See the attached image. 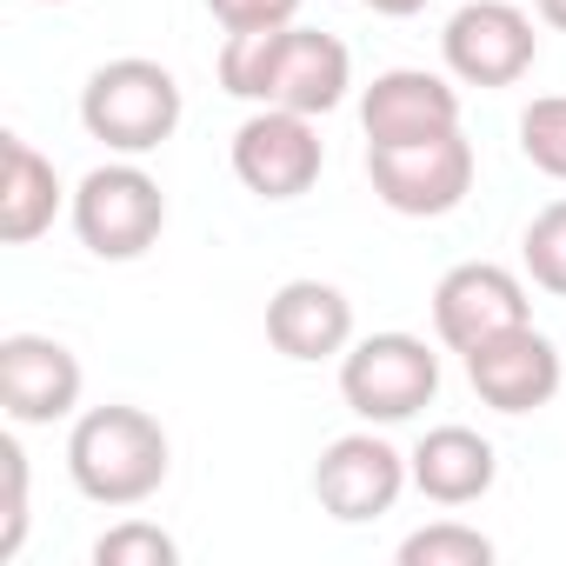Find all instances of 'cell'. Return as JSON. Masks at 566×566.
Instances as JSON below:
<instances>
[{
  "label": "cell",
  "mask_w": 566,
  "mask_h": 566,
  "mask_svg": "<svg viewBox=\"0 0 566 566\" xmlns=\"http://www.w3.org/2000/svg\"><path fill=\"white\" fill-rule=\"evenodd\" d=\"M347 41L321 28H280L273 41V74H266V107H294V114H334L347 94Z\"/></svg>",
  "instance_id": "12"
},
{
  "label": "cell",
  "mask_w": 566,
  "mask_h": 566,
  "mask_svg": "<svg viewBox=\"0 0 566 566\" xmlns=\"http://www.w3.org/2000/svg\"><path fill=\"white\" fill-rule=\"evenodd\" d=\"M520 253H526L533 287H546V294H559V301H566V200H553V207H539V213L526 220Z\"/></svg>",
  "instance_id": "19"
},
{
  "label": "cell",
  "mask_w": 566,
  "mask_h": 566,
  "mask_svg": "<svg viewBox=\"0 0 566 566\" xmlns=\"http://www.w3.org/2000/svg\"><path fill=\"white\" fill-rule=\"evenodd\" d=\"M520 321H526V287L493 260H467L433 287V327L453 354H473L480 340H493Z\"/></svg>",
  "instance_id": "9"
},
{
  "label": "cell",
  "mask_w": 566,
  "mask_h": 566,
  "mask_svg": "<svg viewBox=\"0 0 566 566\" xmlns=\"http://www.w3.org/2000/svg\"><path fill=\"white\" fill-rule=\"evenodd\" d=\"M74 486L101 506H140L167 480V433L140 407H87L67 440Z\"/></svg>",
  "instance_id": "1"
},
{
  "label": "cell",
  "mask_w": 566,
  "mask_h": 566,
  "mask_svg": "<svg viewBox=\"0 0 566 566\" xmlns=\"http://www.w3.org/2000/svg\"><path fill=\"white\" fill-rule=\"evenodd\" d=\"M533 8H539V21H546V28H559V34H566V0H533Z\"/></svg>",
  "instance_id": "25"
},
{
  "label": "cell",
  "mask_w": 566,
  "mask_h": 566,
  "mask_svg": "<svg viewBox=\"0 0 566 566\" xmlns=\"http://www.w3.org/2000/svg\"><path fill=\"white\" fill-rule=\"evenodd\" d=\"M486 559H493V539L473 526H453V520L400 539V566H486Z\"/></svg>",
  "instance_id": "18"
},
{
  "label": "cell",
  "mask_w": 566,
  "mask_h": 566,
  "mask_svg": "<svg viewBox=\"0 0 566 566\" xmlns=\"http://www.w3.org/2000/svg\"><path fill=\"white\" fill-rule=\"evenodd\" d=\"M61 207V174L21 134H0V240H41Z\"/></svg>",
  "instance_id": "15"
},
{
  "label": "cell",
  "mask_w": 566,
  "mask_h": 566,
  "mask_svg": "<svg viewBox=\"0 0 566 566\" xmlns=\"http://www.w3.org/2000/svg\"><path fill=\"white\" fill-rule=\"evenodd\" d=\"M81 400V360L61 340L41 334H8L0 340V413L21 427H48L61 413H74Z\"/></svg>",
  "instance_id": "10"
},
{
  "label": "cell",
  "mask_w": 566,
  "mask_h": 566,
  "mask_svg": "<svg viewBox=\"0 0 566 566\" xmlns=\"http://www.w3.org/2000/svg\"><path fill=\"white\" fill-rule=\"evenodd\" d=\"M367 180L394 213L433 220L453 213L473 187V147L460 127L427 134V140H394V147H367Z\"/></svg>",
  "instance_id": "3"
},
{
  "label": "cell",
  "mask_w": 566,
  "mask_h": 566,
  "mask_svg": "<svg viewBox=\"0 0 566 566\" xmlns=\"http://www.w3.org/2000/svg\"><path fill=\"white\" fill-rule=\"evenodd\" d=\"M167 227V193L140 167H94L74 193V233L101 260H134L160 240Z\"/></svg>",
  "instance_id": "4"
},
{
  "label": "cell",
  "mask_w": 566,
  "mask_h": 566,
  "mask_svg": "<svg viewBox=\"0 0 566 566\" xmlns=\"http://www.w3.org/2000/svg\"><path fill=\"white\" fill-rule=\"evenodd\" d=\"M400 480H407L400 453L387 440H374V433H340L321 453V467H314V493H321V506L334 520H374V513H387L400 500Z\"/></svg>",
  "instance_id": "11"
},
{
  "label": "cell",
  "mask_w": 566,
  "mask_h": 566,
  "mask_svg": "<svg viewBox=\"0 0 566 566\" xmlns=\"http://www.w3.org/2000/svg\"><path fill=\"white\" fill-rule=\"evenodd\" d=\"M207 14L233 34V28H294L301 0H207Z\"/></svg>",
  "instance_id": "23"
},
{
  "label": "cell",
  "mask_w": 566,
  "mask_h": 566,
  "mask_svg": "<svg viewBox=\"0 0 566 566\" xmlns=\"http://www.w3.org/2000/svg\"><path fill=\"white\" fill-rule=\"evenodd\" d=\"M467 380H473V394L486 407L533 413V407H546L559 394V347L533 321H520V327H506V334H493V340H480L467 354Z\"/></svg>",
  "instance_id": "8"
},
{
  "label": "cell",
  "mask_w": 566,
  "mask_h": 566,
  "mask_svg": "<svg viewBox=\"0 0 566 566\" xmlns=\"http://www.w3.org/2000/svg\"><path fill=\"white\" fill-rule=\"evenodd\" d=\"M520 154H526L546 180H566V94H539V101L520 114Z\"/></svg>",
  "instance_id": "20"
},
{
  "label": "cell",
  "mask_w": 566,
  "mask_h": 566,
  "mask_svg": "<svg viewBox=\"0 0 566 566\" xmlns=\"http://www.w3.org/2000/svg\"><path fill=\"white\" fill-rule=\"evenodd\" d=\"M440 41H447V67L473 87H513L533 67V21L513 0H467Z\"/></svg>",
  "instance_id": "7"
},
{
  "label": "cell",
  "mask_w": 566,
  "mask_h": 566,
  "mask_svg": "<svg viewBox=\"0 0 566 566\" xmlns=\"http://www.w3.org/2000/svg\"><path fill=\"white\" fill-rule=\"evenodd\" d=\"M174 559H180V546L147 520H127L94 539V566H174Z\"/></svg>",
  "instance_id": "22"
},
{
  "label": "cell",
  "mask_w": 566,
  "mask_h": 566,
  "mask_svg": "<svg viewBox=\"0 0 566 566\" xmlns=\"http://www.w3.org/2000/svg\"><path fill=\"white\" fill-rule=\"evenodd\" d=\"M28 539V453L14 433H0V559H14Z\"/></svg>",
  "instance_id": "21"
},
{
  "label": "cell",
  "mask_w": 566,
  "mask_h": 566,
  "mask_svg": "<svg viewBox=\"0 0 566 566\" xmlns=\"http://www.w3.org/2000/svg\"><path fill=\"white\" fill-rule=\"evenodd\" d=\"M340 394L360 420H413L440 394V360L413 334H374L347 354Z\"/></svg>",
  "instance_id": "5"
},
{
  "label": "cell",
  "mask_w": 566,
  "mask_h": 566,
  "mask_svg": "<svg viewBox=\"0 0 566 566\" xmlns=\"http://www.w3.org/2000/svg\"><path fill=\"white\" fill-rule=\"evenodd\" d=\"M367 8H374V14H394V21H407V14H420V8H427V0H367Z\"/></svg>",
  "instance_id": "24"
},
{
  "label": "cell",
  "mask_w": 566,
  "mask_h": 566,
  "mask_svg": "<svg viewBox=\"0 0 566 566\" xmlns=\"http://www.w3.org/2000/svg\"><path fill=\"white\" fill-rule=\"evenodd\" d=\"M233 174L247 193L260 200H301L321 180V134L314 114L294 107H260L240 134H233Z\"/></svg>",
  "instance_id": "6"
},
{
  "label": "cell",
  "mask_w": 566,
  "mask_h": 566,
  "mask_svg": "<svg viewBox=\"0 0 566 566\" xmlns=\"http://www.w3.org/2000/svg\"><path fill=\"white\" fill-rule=\"evenodd\" d=\"M273 41H280V28H233L227 34V48H220V87L233 101H266Z\"/></svg>",
  "instance_id": "17"
},
{
  "label": "cell",
  "mask_w": 566,
  "mask_h": 566,
  "mask_svg": "<svg viewBox=\"0 0 566 566\" xmlns=\"http://www.w3.org/2000/svg\"><path fill=\"white\" fill-rule=\"evenodd\" d=\"M81 120H87L94 140H107L120 154H147L180 127V81L160 61H140V54L107 61L81 87Z\"/></svg>",
  "instance_id": "2"
},
{
  "label": "cell",
  "mask_w": 566,
  "mask_h": 566,
  "mask_svg": "<svg viewBox=\"0 0 566 566\" xmlns=\"http://www.w3.org/2000/svg\"><path fill=\"white\" fill-rule=\"evenodd\" d=\"M347 334H354V307L327 280H287L266 301V340L287 360H327L347 347Z\"/></svg>",
  "instance_id": "14"
},
{
  "label": "cell",
  "mask_w": 566,
  "mask_h": 566,
  "mask_svg": "<svg viewBox=\"0 0 566 566\" xmlns=\"http://www.w3.org/2000/svg\"><path fill=\"white\" fill-rule=\"evenodd\" d=\"M360 127H367V147H394V140H427V134H447L460 127V94L427 74V67H394L367 87L360 101Z\"/></svg>",
  "instance_id": "13"
},
{
  "label": "cell",
  "mask_w": 566,
  "mask_h": 566,
  "mask_svg": "<svg viewBox=\"0 0 566 566\" xmlns=\"http://www.w3.org/2000/svg\"><path fill=\"white\" fill-rule=\"evenodd\" d=\"M413 486L433 506H467L493 486V447L473 427H433L413 453Z\"/></svg>",
  "instance_id": "16"
}]
</instances>
